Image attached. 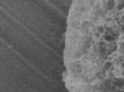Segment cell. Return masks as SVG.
Here are the masks:
<instances>
[{
	"mask_svg": "<svg viewBox=\"0 0 124 92\" xmlns=\"http://www.w3.org/2000/svg\"><path fill=\"white\" fill-rule=\"evenodd\" d=\"M122 33H123V36H124V31H123V32H122Z\"/></svg>",
	"mask_w": 124,
	"mask_h": 92,
	"instance_id": "cell-1",
	"label": "cell"
}]
</instances>
